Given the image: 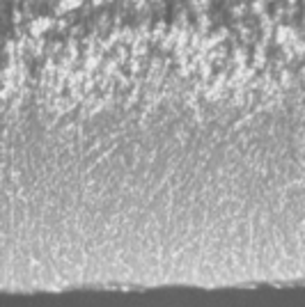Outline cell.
Masks as SVG:
<instances>
[{"instance_id": "1", "label": "cell", "mask_w": 305, "mask_h": 307, "mask_svg": "<svg viewBox=\"0 0 305 307\" xmlns=\"http://www.w3.org/2000/svg\"><path fill=\"white\" fill-rule=\"evenodd\" d=\"M55 25L51 16H35V19H30L28 23V35L30 37H42L44 32H48Z\"/></svg>"}, {"instance_id": "8", "label": "cell", "mask_w": 305, "mask_h": 307, "mask_svg": "<svg viewBox=\"0 0 305 307\" xmlns=\"http://www.w3.org/2000/svg\"><path fill=\"white\" fill-rule=\"evenodd\" d=\"M12 19H14V23H21L23 14H21V12H19V9H14V12H12Z\"/></svg>"}, {"instance_id": "4", "label": "cell", "mask_w": 305, "mask_h": 307, "mask_svg": "<svg viewBox=\"0 0 305 307\" xmlns=\"http://www.w3.org/2000/svg\"><path fill=\"white\" fill-rule=\"evenodd\" d=\"M165 32H168V23L161 19V21L154 23V32H152V39H154V41H163V39L168 37Z\"/></svg>"}, {"instance_id": "10", "label": "cell", "mask_w": 305, "mask_h": 307, "mask_svg": "<svg viewBox=\"0 0 305 307\" xmlns=\"http://www.w3.org/2000/svg\"><path fill=\"white\" fill-rule=\"evenodd\" d=\"M149 2H156V5H158V2H163V0H149Z\"/></svg>"}, {"instance_id": "9", "label": "cell", "mask_w": 305, "mask_h": 307, "mask_svg": "<svg viewBox=\"0 0 305 307\" xmlns=\"http://www.w3.org/2000/svg\"><path fill=\"white\" fill-rule=\"evenodd\" d=\"M104 2H106V0H92V7H101Z\"/></svg>"}, {"instance_id": "3", "label": "cell", "mask_w": 305, "mask_h": 307, "mask_svg": "<svg viewBox=\"0 0 305 307\" xmlns=\"http://www.w3.org/2000/svg\"><path fill=\"white\" fill-rule=\"evenodd\" d=\"M85 0H58L55 5V14L62 16V14H69V12H76L78 7H83Z\"/></svg>"}, {"instance_id": "11", "label": "cell", "mask_w": 305, "mask_h": 307, "mask_svg": "<svg viewBox=\"0 0 305 307\" xmlns=\"http://www.w3.org/2000/svg\"><path fill=\"white\" fill-rule=\"evenodd\" d=\"M266 2H271V0H266Z\"/></svg>"}, {"instance_id": "6", "label": "cell", "mask_w": 305, "mask_h": 307, "mask_svg": "<svg viewBox=\"0 0 305 307\" xmlns=\"http://www.w3.org/2000/svg\"><path fill=\"white\" fill-rule=\"evenodd\" d=\"M133 53L135 55H142V53H147V41L145 39H135V44H133Z\"/></svg>"}, {"instance_id": "2", "label": "cell", "mask_w": 305, "mask_h": 307, "mask_svg": "<svg viewBox=\"0 0 305 307\" xmlns=\"http://www.w3.org/2000/svg\"><path fill=\"white\" fill-rule=\"evenodd\" d=\"M296 37H298V30L294 28V25H289V23H280V25L276 28L273 41H276L278 46H287V44H291Z\"/></svg>"}, {"instance_id": "7", "label": "cell", "mask_w": 305, "mask_h": 307, "mask_svg": "<svg viewBox=\"0 0 305 307\" xmlns=\"http://www.w3.org/2000/svg\"><path fill=\"white\" fill-rule=\"evenodd\" d=\"M248 7H250V5H246V2H237V5L232 7V14H234V16H243L246 12H250Z\"/></svg>"}, {"instance_id": "5", "label": "cell", "mask_w": 305, "mask_h": 307, "mask_svg": "<svg viewBox=\"0 0 305 307\" xmlns=\"http://www.w3.org/2000/svg\"><path fill=\"white\" fill-rule=\"evenodd\" d=\"M250 12L257 16L266 14V0H250Z\"/></svg>"}]
</instances>
